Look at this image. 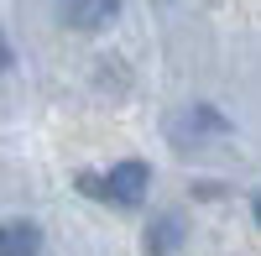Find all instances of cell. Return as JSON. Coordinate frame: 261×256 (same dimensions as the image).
<instances>
[{"mask_svg": "<svg viewBox=\"0 0 261 256\" xmlns=\"http://www.w3.org/2000/svg\"><path fill=\"white\" fill-rule=\"evenodd\" d=\"M256 220H261V199H256Z\"/></svg>", "mask_w": 261, "mask_h": 256, "instance_id": "obj_5", "label": "cell"}, {"mask_svg": "<svg viewBox=\"0 0 261 256\" xmlns=\"http://www.w3.org/2000/svg\"><path fill=\"white\" fill-rule=\"evenodd\" d=\"M178 236H183L178 215H167V220L157 225V236H146V251H151V256H172V246H178Z\"/></svg>", "mask_w": 261, "mask_h": 256, "instance_id": "obj_3", "label": "cell"}, {"mask_svg": "<svg viewBox=\"0 0 261 256\" xmlns=\"http://www.w3.org/2000/svg\"><path fill=\"white\" fill-rule=\"evenodd\" d=\"M84 188L120 209H136L146 194V162H120V167H110V178H84Z\"/></svg>", "mask_w": 261, "mask_h": 256, "instance_id": "obj_1", "label": "cell"}, {"mask_svg": "<svg viewBox=\"0 0 261 256\" xmlns=\"http://www.w3.org/2000/svg\"><path fill=\"white\" fill-rule=\"evenodd\" d=\"M63 16L73 27H105L115 16V0H63Z\"/></svg>", "mask_w": 261, "mask_h": 256, "instance_id": "obj_2", "label": "cell"}, {"mask_svg": "<svg viewBox=\"0 0 261 256\" xmlns=\"http://www.w3.org/2000/svg\"><path fill=\"white\" fill-rule=\"evenodd\" d=\"M6 256H37V230L32 225H6Z\"/></svg>", "mask_w": 261, "mask_h": 256, "instance_id": "obj_4", "label": "cell"}]
</instances>
